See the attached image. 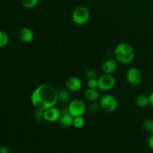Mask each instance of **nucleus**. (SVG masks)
<instances>
[{
    "instance_id": "1",
    "label": "nucleus",
    "mask_w": 153,
    "mask_h": 153,
    "mask_svg": "<svg viewBox=\"0 0 153 153\" xmlns=\"http://www.w3.org/2000/svg\"><path fill=\"white\" fill-rule=\"evenodd\" d=\"M30 101L36 110L44 111L58 102V90L50 84H42L32 91Z\"/></svg>"
},
{
    "instance_id": "2",
    "label": "nucleus",
    "mask_w": 153,
    "mask_h": 153,
    "mask_svg": "<svg viewBox=\"0 0 153 153\" xmlns=\"http://www.w3.org/2000/svg\"><path fill=\"white\" fill-rule=\"evenodd\" d=\"M114 56L120 64H128L134 61L135 52L131 45L127 43H120L114 48Z\"/></svg>"
},
{
    "instance_id": "3",
    "label": "nucleus",
    "mask_w": 153,
    "mask_h": 153,
    "mask_svg": "<svg viewBox=\"0 0 153 153\" xmlns=\"http://www.w3.org/2000/svg\"><path fill=\"white\" fill-rule=\"evenodd\" d=\"M90 19V11L85 6H78L73 10L71 19L76 25H83L88 22Z\"/></svg>"
},
{
    "instance_id": "4",
    "label": "nucleus",
    "mask_w": 153,
    "mask_h": 153,
    "mask_svg": "<svg viewBox=\"0 0 153 153\" xmlns=\"http://www.w3.org/2000/svg\"><path fill=\"white\" fill-rule=\"evenodd\" d=\"M69 113L73 117L83 116L86 111V105L85 102L81 99H74L69 102L68 105L67 107Z\"/></svg>"
},
{
    "instance_id": "5",
    "label": "nucleus",
    "mask_w": 153,
    "mask_h": 153,
    "mask_svg": "<svg viewBox=\"0 0 153 153\" xmlns=\"http://www.w3.org/2000/svg\"><path fill=\"white\" fill-rule=\"evenodd\" d=\"M101 109L108 113L115 111L118 107V102L117 99L111 94H105L99 100Z\"/></svg>"
},
{
    "instance_id": "6",
    "label": "nucleus",
    "mask_w": 153,
    "mask_h": 153,
    "mask_svg": "<svg viewBox=\"0 0 153 153\" xmlns=\"http://www.w3.org/2000/svg\"><path fill=\"white\" fill-rule=\"evenodd\" d=\"M98 84L99 91H101L102 92H108L109 91H111L114 88L116 80L113 75L103 73V75L98 78Z\"/></svg>"
},
{
    "instance_id": "7",
    "label": "nucleus",
    "mask_w": 153,
    "mask_h": 153,
    "mask_svg": "<svg viewBox=\"0 0 153 153\" xmlns=\"http://www.w3.org/2000/svg\"><path fill=\"white\" fill-rule=\"evenodd\" d=\"M126 82L131 86H137L140 85L143 79L141 72L137 67H130L126 73Z\"/></svg>"
},
{
    "instance_id": "8",
    "label": "nucleus",
    "mask_w": 153,
    "mask_h": 153,
    "mask_svg": "<svg viewBox=\"0 0 153 153\" xmlns=\"http://www.w3.org/2000/svg\"><path fill=\"white\" fill-rule=\"evenodd\" d=\"M82 88V82L77 76H70L66 80L65 88L71 93L78 92Z\"/></svg>"
},
{
    "instance_id": "9",
    "label": "nucleus",
    "mask_w": 153,
    "mask_h": 153,
    "mask_svg": "<svg viewBox=\"0 0 153 153\" xmlns=\"http://www.w3.org/2000/svg\"><path fill=\"white\" fill-rule=\"evenodd\" d=\"M43 120L49 123H55L58 121L61 117V111L55 106L51 107L43 111Z\"/></svg>"
},
{
    "instance_id": "10",
    "label": "nucleus",
    "mask_w": 153,
    "mask_h": 153,
    "mask_svg": "<svg viewBox=\"0 0 153 153\" xmlns=\"http://www.w3.org/2000/svg\"><path fill=\"white\" fill-rule=\"evenodd\" d=\"M73 118L74 117L69 113L67 108L63 109L61 111V117L58 122L62 128H67L73 126Z\"/></svg>"
},
{
    "instance_id": "11",
    "label": "nucleus",
    "mask_w": 153,
    "mask_h": 153,
    "mask_svg": "<svg viewBox=\"0 0 153 153\" xmlns=\"http://www.w3.org/2000/svg\"><path fill=\"white\" fill-rule=\"evenodd\" d=\"M19 39L24 43H29L34 40V33L31 28L28 27H23L20 28L18 33Z\"/></svg>"
},
{
    "instance_id": "12",
    "label": "nucleus",
    "mask_w": 153,
    "mask_h": 153,
    "mask_svg": "<svg viewBox=\"0 0 153 153\" xmlns=\"http://www.w3.org/2000/svg\"><path fill=\"white\" fill-rule=\"evenodd\" d=\"M117 61L115 58H108L102 64V70L105 74L113 75L117 68Z\"/></svg>"
},
{
    "instance_id": "13",
    "label": "nucleus",
    "mask_w": 153,
    "mask_h": 153,
    "mask_svg": "<svg viewBox=\"0 0 153 153\" xmlns=\"http://www.w3.org/2000/svg\"><path fill=\"white\" fill-rule=\"evenodd\" d=\"M84 97H85V100L89 102H97L100 99V91H99V89L88 88L85 90Z\"/></svg>"
},
{
    "instance_id": "14",
    "label": "nucleus",
    "mask_w": 153,
    "mask_h": 153,
    "mask_svg": "<svg viewBox=\"0 0 153 153\" xmlns=\"http://www.w3.org/2000/svg\"><path fill=\"white\" fill-rule=\"evenodd\" d=\"M135 103L137 105V107L140 108H146L149 105V97L146 95H143V94L138 95L135 100Z\"/></svg>"
},
{
    "instance_id": "15",
    "label": "nucleus",
    "mask_w": 153,
    "mask_h": 153,
    "mask_svg": "<svg viewBox=\"0 0 153 153\" xmlns=\"http://www.w3.org/2000/svg\"><path fill=\"white\" fill-rule=\"evenodd\" d=\"M70 91L67 89H61L58 91V102L61 103H69L70 101Z\"/></svg>"
},
{
    "instance_id": "16",
    "label": "nucleus",
    "mask_w": 153,
    "mask_h": 153,
    "mask_svg": "<svg viewBox=\"0 0 153 153\" xmlns=\"http://www.w3.org/2000/svg\"><path fill=\"white\" fill-rule=\"evenodd\" d=\"M40 0H21V4L25 8L32 9L38 4Z\"/></svg>"
},
{
    "instance_id": "17",
    "label": "nucleus",
    "mask_w": 153,
    "mask_h": 153,
    "mask_svg": "<svg viewBox=\"0 0 153 153\" xmlns=\"http://www.w3.org/2000/svg\"><path fill=\"white\" fill-rule=\"evenodd\" d=\"M85 120L83 116L76 117L73 118V126L76 128H82L85 126Z\"/></svg>"
},
{
    "instance_id": "18",
    "label": "nucleus",
    "mask_w": 153,
    "mask_h": 153,
    "mask_svg": "<svg viewBox=\"0 0 153 153\" xmlns=\"http://www.w3.org/2000/svg\"><path fill=\"white\" fill-rule=\"evenodd\" d=\"M143 128L146 132L153 134V119H147L143 123Z\"/></svg>"
},
{
    "instance_id": "19",
    "label": "nucleus",
    "mask_w": 153,
    "mask_h": 153,
    "mask_svg": "<svg viewBox=\"0 0 153 153\" xmlns=\"http://www.w3.org/2000/svg\"><path fill=\"white\" fill-rule=\"evenodd\" d=\"M9 42L8 34L3 31H0V48H3L7 45Z\"/></svg>"
},
{
    "instance_id": "20",
    "label": "nucleus",
    "mask_w": 153,
    "mask_h": 153,
    "mask_svg": "<svg viewBox=\"0 0 153 153\" xmlns=\"http://www.w3.org/2000/svg\"><path fill=\"white\" fill-rule=\"evenodd\" d=\"M90 103L91 104L89 105V111L91 113H97L100 111V109L101 108L100 103L97 102H94Z\"/></svg>"
},
{
    "instance_id": "21",
    "label": "nucleus",
    "mask_w": 153,
    "mask_h": 153,
    "mask_svg": "<svg viewBox=\"0 0 153 153\" xmlns=\"http://www.w3.org/2000/svg\"><path fill=\"white\" fill-rule=\"evenodd\" d=\"M87 85H88V88H89L98 89V79H97V78H95V79H88V82H87Z\"/></svg>"
},
{
    "instance_id": "22",
    "label": "nucleus",
    "mask_w": 153,
    "mask_h": 153,
    "mask_svg": "<svg viewBox=\"0 0 153 153\" xmlns=\"http://www.w3.org/2000/svg\"><path fill=\"white\" fill-rule=\"evenodd\" d=\"M85 78L87 79V80L91 79H95L97 78V72L93 69H88L85 72Z\"/></svg>"
},
{
    "instance_id": "23",
    "label": "nucleus",
    "mask_w": 153,
    "mask_h": 153,
    "mask_svg": "<svg viewBox=\"0 0 153 153\" xmlns=\"http://www.w3.org/2000/svg\"><path fill=\"white\" fill-rule=\"evenodd\" d=\"M146 144L147 146L150 149L153 150V134H151L147 138V141H146Z\"/></svg>"
},
{
    "instance_id": "24",
    "label": "nucleus",
    "mask_w": 153,
    "mask_h": 153,
    "mask_svg": "<svg viewBox=\"0 0 153 153\" xmlns=\"http://www.w3.org/2000/svg\"><path fill=\"white\" fill-rule=\"evenodd\" d=\"M10 149L6 146H0V153H10Z\"/></svg>"
},
{
    "instance_id": "25",
    "label": "nucleus",
    "mask_w": 153,
    "mask_h": 153,
    "mask_svg": "<svg viewBox=\"0 0 153 153\" xmlns=\"http://www.w3.org/2000/svg\"><path fill=\"white\" fill-rule=\"evenodd\" d=\"M148 97H149V105H150L152 108H153V91H152V92L150 93V94H149Z\"/></svg>"
}]
</instances>
